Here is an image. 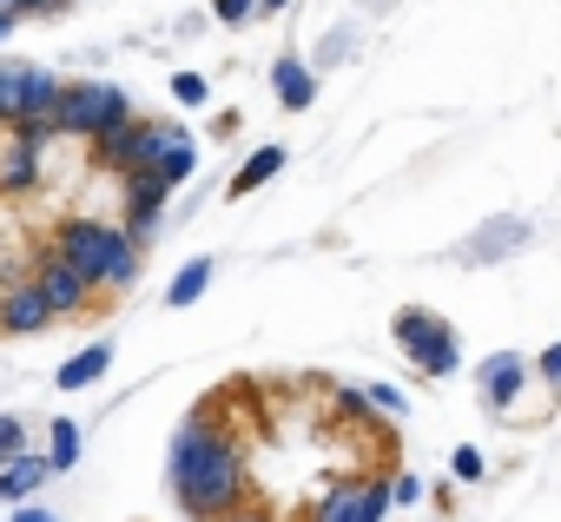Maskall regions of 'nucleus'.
I'll use <instances>...</instances> for the list:
<instances>
[{
  "label": "nucleus",
  "instance_id": "nucleus-30",
  "mask_svg": "<svg viewBox=\"0 0 561 522\" xmlns=\"http://www.w3.org/2000/svg\"><path fill=\"white\" fill-rule=\"evenodd\" d=\"M218 522H271L264 509H231V515H218Z\"/></svg>",
  "mask_w": 561,
  "mask_h": 522
},
{
  "label": "nucleus",
  "instance_id": "nucleus-4",
  "mask_svg": "<svg viewBox=\"0 0 561 522\" xmlns=\"http://www.w3.org/2000/svg\"><path fill=\"white\" fill-rule=\"evenodd\" d=\"M390 338L403 344V358H410L423 377H449V371H462V338H456V325L436 318V311H423V305H403V311L390 318Z\"/></svg>",
  "mask_w": 561,
  "mask_h": 522
},
{
  "label": "nucleus",
  "instance_id": "nucleus-9",
  "mask_svg": "<svg viewBox=\"0 0 561 522\" xmlns=\"http://www.w3.org/2000/svg\"><path fill=\"white\" fill-rule=\"evenodd\" d=\"M34 292L47 298V311H54V318H87V311H93V298H100V292H93V285H87V279L67 265V258H54V251L41 258Z\"/></svg>",
  "mask_w": 561,
  "mask_h": 522
},
{
  "label": "nucleus",
  "instance_id": "nucleus-21",
  "mask_svg": "<svg viewBox=\"0 0 561 522\" xmlns=\"http://www.w3.org/2000/svg\"><path fill=\"white\" fill-rule=\"evenodd\" d=\"M205 8H211L218 27H244V21H257V0H205Z\"/></svg>",
  "mask_w": 561,
  "mask_h": 522
},
{
  "label": "nucleus",
  "instance_id": "nucleus-23",
  "mask_svg": "<svg viewBox=\"0 0 561 522\" xmlns=\"http://www.w3.org/2000/svg\"><path fill=\"white\" fill-rule=\"evenodd\" d=\"M364 404H370V410H383V417H410V397H403L397 384H370V390H364Z\"/></svg>",
  "mask_w": 561,
  "mask_h": 522
},
{
  "label": "nucleus",
  "instance_id": "nucleus-14",
  "mask_svg": "<svg viewBox=\"0 0 561 522\" xmlns=\"http://www.w3.org/2000/svg\"><path fill=\"white\" fill-rule=\"evenodd\" d=\"M60 93H67V80L54 67H21V113L14 120H54Z\"/></svg>",
  "mask_w": 561,
  "mask_h": 522
},
{
  "label": "nucleus",
  "instance_id": "nucleus-31",
  "mask_svg": "<svg viewBox=\"0 0 561 522\" xmlns=\"http://www.w3.org/2000/svg\"><path fill=\"white\" fill-rule=\"evenodd\" d=\"M291 8V0H257V14H285Z\"/></svg>",
  "mask_w": 561,
  "mask_h": 522
},
{
  "label": "nucleus",
  "instance_id": "nucleus-24",
  "mask_svg": "<svg viewBox=\"0 0 561 522\" xmlns=\"http://www.w3.org/2000/svg\"><path fill=\"white\" fill-rule=\"evenodd\" d=\"M27 450V423L21 417H0V463H14Z\"/></svg>",
  "mask_w": 561,
  "mask_h": 522
},
{
  "label": "nucleus",
  "instance_id": "nucleus-5",
  "mask_svg": "<svg viewBox=\"0 0 561 522\" xmlns=\"http://www.w3.org/2000/svg\"><path fill=\"white\" fill-rule=\"evenodd\" d=\"M133 120V93L113 87V80H67L60 106H54V126L73 133V139H93L106 126H126Z\"/></svg>",
  "mask_w": 561,
  "mask_h": 522
},
{
  "label": "nucleus",
  "instance_id": "nucleus-29",
  "mask_svg": "<svg viewBox=\"0 0 561 522\" xmlns=\"http://www.w3.org/2000/svg\"><path fill=\"white\" fill-rule=\"evenodd\" d=\"M14 27H21V14H8V8H0V47L14 41Z\"/></svg>",
  "mask_w": 561,
  "mask_h": 522
},
{
  "label": "nucleus",
  "instance_id": "nucleus-13",
  "mask_svg": "<svg viewBox=\"0 0 561 522\" xmlns=\"http://www.w3.org/2000/svg\"><path fill=\"white\" fill-rule=\"evenodd\" d=\"M113 351H119L113 338H93L87 351H73V358H67V364L54 371V384H60V390H93V384H100V377L113 371Z\"/></svg>",
  "mask_w": 561,
  "mask_h": 522
},
{
  "label": "nucleus",
  "instance_id": "nucleus-8",
  "mask_svg": "<svg viewBox=\"0 0 561 522\" xmlns=\"http://www.w3.org/2000/svg\"><path fill=\"white\" fill-rule=\"evenodd\" d=\"M528 377H535V364H528L522 351H495V358H482V371H476V397H482V410H489V417H508L515 397L528 390Z\"/></svg>",
  "mask_w": 561,
  "mask_h": 522
},
{
  "label": "nucleus",
  "instance_id": "nucleus-33",
  "mask_svg": "<svg viewBox=\"0 0 561 522\" xmlns=\"http://www.w3.org/2000/svg\"><path fill=\"white\" fill-rule=\"evenodd\" d=\"M60 8H67V0H60Z\"/></svg>",
  "mask_w": 561,
  "mask_h": 522
},
{
  "label": "nucleus",
  "instance_id": "nucleus-18",
  "mask_svg": "<svg viewBox=\"0 0 561 522\" xmlns=\"http://www.w3.org/2000/svg\"><path fill=\"white\" fill-rule=\"evenodd\" d=\"M152 172H159V179H165V185H172V192H179V185H185V179H192V172H198V152H192V139H185V133H179V139H172V146H165V159H159V166H152Z\"/></svg>",
  "mask_w": 561,
  "mask_h": 522
},
{
  "label": "nucleus",
  "instance_id": "nucleus-26",
  "mask_svg": "<svg viewBox=\"0 0 561 522\" xmlns=\"http://www.w3.org/2000/svg\"><path fill=\"white\" fill-rule=\"evenodd\" d=\"M535 377H541V384H554V390H561V344H548V351H541V358H535Z\"/></svg>",
  "mask_w": 561,
  "mask_h": 522
},
{
  "label": "nucleus",
  "instance_id": "nucleus-20",
  "mask_svg": "<svg viewBox=\"0 0 561 522\" xmlns=\"http://www.w3.org/2000/svg\"><path fill=\"white\" fill-rule=\"evenodd\" d=\"M449 476H456V483H482V476H489V456H482L476 443H456V450H449Z\"/></svg>",
  "mask_w": 561,
  "mask_h": 522
},
{
  "label": "nucleus",
  "instance_id": "nucleus-15",
  "mask_svg": "<svg viewBox=\"0 0 561 522\" xmlns=\"http://www.w3.org/2000/svg\"><path fill=\"white\" fill-rule=\"evenodd\" d=\"M211 279H218V258H185V265L172 272V285H165V305L172 311H192L211 292Z\"/></svg>",
  "mask_w": 561,
  "mask_h": 522
},
{
  "label": "nucleus",
  "instance_id": "nucleus-1",
  "mask_svg": "<svg viewBox=\"0 0 561 522\" xmlns=\"http://www.w3.org/2000/svg\"><path fill=\"white\" fill-rule=\"evenodd\" d=\"M244 456L231 450V436L205 417L179 423L172 450H165V489L179 496V509L192 522H218L231 509H244Z\"/></svg>",
  "mask_w": 561,
  "mask_h": 522
},
{
  "label": "nucleus",
  "instance_id": "nucleus-6",
  "mask_svg": "<svg viewBox=\"0 0 561 522\" xmlns=\"http://www.w3.org/2000/svg\"><path fill=\"white\" fill-rule=\"evenodd\" d=\"M390 476H351V483H331L311 509V522H390Z\"/></svg>",
  "mask_w": 561,
  "mask_h": 522
},
{
  "label": "nucleus",
  "instance_id": "nucleus-10",
  "mask_svg": "<svg viewBox=\"0 0 561 522\" xmlns=\"http://www.w3.org/2000/svg\"><path fill=\"white\" fill-rule=\"evenodd\" d=\"M47 325H54V311H47V298L34 285H8V292H0V331H8V338H34Z\"/></svg>",
  "mask_w": 561,
  "mask_h": 522
},
{
  "label": "nucleus",
  "instance_id": "nucleus-12",
  "mask_svg": "<svg viewBox=\"0 0 561 522\" xmlns=\"http://www.w3.org/2000/svg\"><path fill=\"white\" fill-rule=\"evenodd\" d=\"M41 483H54V463H47V450H21L14 463H0V502H27Z\"/></svg>",
  "mask_w": 561,
  "mask_h": 522
},
{
  "label": "nucleus",
  "instance_id": "nucleus-2",
  "mask_svg": "<svg viewBox=\"0 0 561 522\" xmlns=\"http://www.w3.org/2000/svg\"><path fill=\"white\" fill-rule=\"evenodd\" d=\"M54 258H67L93 292H126L139 279V245L126 238V225L106 218H67L54 231Z\"/></svg>",
  "mask_w": 561,
  "mask_h": 522
},
{
  "label": "nucleus",
  "instance_id": "nucleus-7",
  "mask_svg": "<svg viewBox=\"0 0 561 522\" xmlns=\"http://www.w3.org/2000/svg\"><path fill=\"white\" fill-rule=\"evenodd\" d=\"M528 238H535V225H528L522 212H502V218L476 225V231L456 245V258H462V265H502V258H515Z\"/></svg>",
  "mask_w": 561,
  "mask_h": 522
},
{
  "label": "nucleus",
  "instance_id": "nucleus-19",
  "mask_svg": "<svg viewBox=\"0 0 561 522\" xmlns=\"http://www.w3.org/2000/svg\"><path fill=\"white\" fill-rule=\"evenodd\" d=\"M41 179V159H34V146H8V166H0V185L8 192H27Z\"/></svg>",
  "mask_w": 561,
  "mask_h": 522
},
{
  "label": "nucleus",
  "instance_id": "nucleus-3",
  "mask_svg": "<svg viewBox=\"0 0 561 522\" xmlns=\"http://www.w3.org/2000/svg\"><path fill=\"white\" fill-rule=\"evenodd\" d=\"M179 133H185V126H165V120H139V113H133L126 126H106V133H93L87 146H93V166H100V172H119V179H126V172H152Z\"/></svg>",
  "mask_w": 561,
  "mask_h": 522
},
{
  "label": "nucleus",
  "instance_id": "nucleus-27",
  "mask_svg": "<svg viewBox=\"0 0 561 522\" xmlns=\"http://www.w3.org/2000/svg\"><path fill=\"white\" fill-rule=\"evenodd\" d=\"M8 522H60V515H54V509H34V502H14Z\"/></svg>",
  "mask_w": 561,
  "mask_h": 522
},
{
  "label": "nucleus",
  "instance_id": "nucleus-25",
  "mask_svg": "<svg viewBox=\"0 0 561 522\" xmlns=\"http://www.w3.org/2000/svg\"><path fill=\"white\" fill-rule=\"evenodd\" d=\"M390 502H397V509H410V502H423V476H410V469H397V476H390Z\"/></svg>",
  "mask_w": 561,
  "mask_h": 522
},
{
  "label": "nucleus",
  "instance_id": "nucleus-28",
  "mask_svg": "<svg viewBox=\"0 0 561 522\" xmlns=\"http://www.w3.org/2000/svg\"><path fill=\"white\" fill-rule=\"evenodd\" d=\"M14 14H60V0H14Z\"/></svg>",
  "mask_w": 561,
  "mask_h": 522
},
{
  "label": "nucleus",
  "instance_id": "nucleus-16",
  "mask_svg": "<svg viewBox=\"0 0 561 522\" xmlns=\"http://www.w3.org/2000/svg\"><path fill=\"white\" fill-rule=\"evenodd\" d=\"M285 159H291L285 146H257V152H251V159H244V166L231 172V185H225V198H251L257 185H271L277 172H285Z\"/></svg>",
  "mask_w": 561,
  "mask_h": 522
},
{
  "label": "nucleus",
  "instance_id": "nucleus-11",
  "mask_svg": "<svg viewBox=\"0 0 561 522\" xmlns=\"http://www.w3.org/2000/svg\"><path fill=\"white\" fill-rule=\"evenodd\" d=\"M271 93H277V106H285V113H305V106H318V73L298 54H277L271 60Z\"/></svg>",
  "mask_w": 561,
  "mask_h": 522
},
{
  "label": "nucleus",
  "instance_id": "nucleus-22",
  "mask_svg": "<svg viewBox=\"0 0 561 522\" xmlns=\"http://www.w3.org/2000/svg\"><path fill=\"white\" fill-rule=\"evenodd\" d=\"M172 100L179 106H205L211 100V80L205 73H172Z\"/></svg>",
  "mask_w": 561,
  "mask_h": 522
},
{
  "label": "nucleus",
  "instance_id": "nucleus-32",
  "mask_svg": "<svg viewBox=\"0 0 561 522\" xmlns=\"http://www.w3.org/2000/svg\"><path fill=\"white\" fill-rule=\"evenodd\" d=\"M0 8H8V14H14V0H0Z\"/></svg>",
  "mask_w": 561,
  "mask_h": 522
},
{
  "label": "nucleus",
  "instance_id": "nucleus-17",
  "mask_svg": "<svg viewBox=\"0 0 561 522\" xmlns=\"http://www.w3.org/2000/svg\"><path fill=\"white\" fill-rule=\"evenodd\" d=\"M47 463H54V476H67V469L80 463V423H73V417H60V423L47 430Z\"/></svg>",
  "mask_w": 561,
  "mask_h": 522
}]
</instances>
